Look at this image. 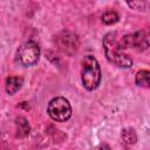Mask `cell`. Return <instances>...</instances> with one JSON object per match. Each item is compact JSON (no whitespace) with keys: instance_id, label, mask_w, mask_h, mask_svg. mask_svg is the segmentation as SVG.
Wrapping results in <instances>:
<instances>
[{"instance_id":"1","label":"cell","mask_w":150,"mask_h":150,"mask_svg":"<svg viewBox=\"0 0 150 150\" xmlns=\"http://www.w3.org/2000/svg\"><path fill=\"white\" fill-rule=\"evenodd\" d=\"M103 49L108 61L117 67L128 68L132 66V59L123 53L116 32H109L103 38Z\"/></svg>"},{"instance_id":"2","label":"cell","mask_w":150,"mask_h":150,"mask_svg":"<svg viewBox=\"0 0 150 150\" xmlns=\"http://www.w3.org/2000/svg\"><path fill=\"white\" fill-rule=\"evenodd\" d=\"M82 69H81V81L83 87L87 90H94L98 87L101 82V67L98 61L91 56V55H86L82 59L81 62Z\"/></svg>"},{"instance_id":"3","label":"cell","mask_w":150,"mask_h":150,"mask_svg":"<svg viewBox=\"0 0 150 150\" xmlns=\"http://www.w3.org/2000/svg\"><path fill=\"white\" fill-rule=\"evenodd\" d=\"M47 112L52 120L56 122H66L71 116V107L67 98L57 96L49 101Z\"/></svg>"},{"instance_id":"4","label":"cell","mask_w":150,"mask_h":150,"mask_svg":"<svg viewBox=\"0 0 150 150\" xmlns=\"http://www.w3.org/2000/svg\"><path fill=\"white\" fill-rule=\"evenodd\" d=\"M16 57H18V61L25 67L34 66L39 61V57H40L39 45L32 40L22 43L18 49Z\"/></svg>"},{"instance_id":"5","label":"cell","mask_w":150,"mask_h":150,"mask_svg":"<svg viewBox=\"0 0 150 150\" xmlns=\"http://www.w3.org/2000/svg\"><path fill=\"white\" fill-rule=\"evenodd\" d=\"M122 49L134 48L136 50H145L149 47V41L144 32H135L132 34H127L120 40Z\"/></svg>"},{"instance_id":"6","label":"cell","mask_w":150,"mask_h":150,"mask_svg":"<svg viewBox=\"0 0 150 150\" xmlns=\"http://www.w3.org/2000/svg\"><path fill=\"white\" fill-rule=\"evenodd\" d=\"M55 42L59 47V49H61L63 53L66 54H74L77 48H79V38L76 34L71 33V32H61L56 39H55Z\"/></svg>"},{"instance_id":"7","label":"cell","mask_w":150,"mask_h":150,"mask_svg":"<svg viewBox=\"0 0 150 150\" xmlns=\"http://www.w3.org/2000/svg\"><path fill=\"white\" fill-rule=\"evenodd\" d=\"M22 83H23V79L21 76H8L6 79V84H5L6 91L9 95H13L21 88Z\"/></svg>"},{"instance_id":"8","label":"cell","mask_w":150,"mask_h":150,"mask_svg":"<svg viewBox=\"0 0 150 150\" xmlns=\"http://www.w3.org/2000/svg\"><path fill=\"white\" fill-rule=\"evenodd\" d=\"M15 125H16V137L23 138V137L28 136V134L30 131V127H29L28 121L25 117H22V116L16 117L15 118Z\"/></svg>"},{"instance_id":"9","label":"cell","mask_w":150,"mask_h":150,"mask_svg":"<svg viewBox=\"0 0 150 150\" xmlns=\"http://www.w3.org/2000/svg\"><path fill=\"white\" fill-rule=\"evenodd\" d=\"M135 82L138 87L150 89V70H139L135 76Z\"/></svg>"},{"instance_id":"10","label":"cell","mask_w":150,"mask_h":150,"mask_svg":"<svg viewBox=\"0 0 150 150\" xmlns=\"http://www.w3.org/2000/svg\"><path fill=\"white\" fill-rule=\"evenodd\" d=\"M121 136H122L123 142H124V143H127V144H129V145L135 144V143H136V141H137L136 131H135L134 129H131V128H125V129H123V130H122Z\"/></svg>"},{"instance_id":"11","label":"cell","mask_w":150,"mask_h":150,"mask_svg":"<svg viewBox=\"0 0 150 150\" xmlns=\"http://www.w3.org/2000/svg\"><path fill=\"white\" fill-rule=\"evenodd\" d=\"M118 21V14L115 11H107L102 14V22L104 25H114Z\"/></svg>"},{"instance_id":"12","label":"cell","mask_w":150,"mask_h":150,"mask_svg":"<svg viewBox=\"0 0 150 150\" xmlns=\"http://www.w3.org/2000/svg\"><path fill=\"white\" fill-rule=\"evenodd\" d=\"M128 6L135 11H145L148 7V4L145 0H125Z\"/></svg>"}]
</instances>
